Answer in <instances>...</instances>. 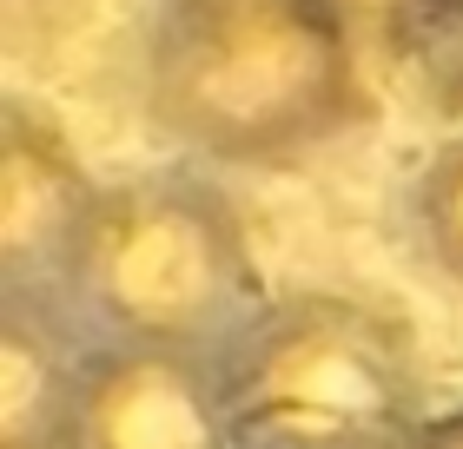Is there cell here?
<instances>
[{
	"mask_svg": "<svg viewBox=\"0 0 463 449\" xmlns=\"http://www.w3.org/2000/svg\"><path fill=\"white\" fill-rule=\"evenodd\" d=\"M146 119L199 165L271 173L377 113V67L338 0H159Z\"/></svg>",
	"mask_w": 463,
	"mask_h": 449,
	"instance_id": "1",
	"label": "cell"
},
{
	"mask_svg": "<svg viewBox=\"0 0 463 449\" xmlns=\"http://www.w3.org/2000/svg\"><path fill=\"white\" fill-rule=\"evenodd\" d=\"M271 304L232 192L199 165L107 179L67 311L99 344L225 357Z\"/></svg>",
	"mask_w": 463,
	"mask_h": 449,
	"instance_id": "2",
	"label": "cell"
},
{
	"mask_svg": "<svg viewBox=\"0 0 463 449\" xmlns=\"http://www.w3.org/2000/svg\"><path fill=\"white\" fill-rule=\"evenodd\" d=\"M239 449H411L437 410L417 331L357 291H291L225 357Z\"/></svg>",
	"mask_w": 463,
	"mask_h": 449,
	"instance_id": "3",
	"label": "cell"
},
{
	"mask_svg": "<svg viewBox=\"0 0 463 449\" xmlns=\"http://www.w3.org/2000/svg\"><path fill=\"white\" fill-rule=\"evenodd\" d=\"M107 179L73 133L27 99L0 106V297H60L87 251Z\"/></svg>",
	"mask_w": 463,
	"mask_h": 449,
	"instance_id": "4",
	"label": "cell"
},
{
	"mask_svg": "<svg viewBox=\"0 0 463 449\" xmlns=\"http://www.w3.org/2000/svg\"><path fill=\"white\" fill-rule=\"evenodd\" d=\"M73 449H239L225 363L193 351L99 344Z\"/></svg>",
	"mask_w": 463,
	"mask_h": 449,
	"instance_id": "5",
	"label": "cell"
},
{
	"mask_svg": "<svg viewBox=\"0 0 463 449\" xmlns=\"http://www.w3.org/2000/svg\"><path fill=\"white\" fill-rule=\"evenodd\" d=\"M99 337L60 297H0V449H73Z\"/></svg>",
	"mask_w": 463,
	"mask_h": 449,
	"instance_id": "6",
	"label": "cell"
},
{
	"mask_svg": "<svg viewBox=\"0 0 463 449\" xmlns=\"http://www.w3.org/2000/svg\"><path fill=\"white\" fill-rule=\"evenodd\" d=\"M371 67L397 80L417 106L463 126V0H411L371 40Z\"/></svg>",
	"mask_w": 463,
	"mask_h": 449,
	"instance_id": "7",
	"label": "cell"
},
{
	"mask_svg": "<svg viewBox=\"0 0 463 449\" xmlns=\"http://www.w3.org/2000/svg\"><path fill=\"white\" fill-rule=\"evenodd\" d=\"M411 231L424 258L463 291V126L430 145V159L411 179Z\"/></svg>",
	"mask_w": 463,
	"mask_h": 449,
	"instance_id": "8",
	"label": "cell"
},
{
	"mask_svg": "<svg viewBox=\"0 0 463 449\" xmlns=\"http://www.w3.org/2000/svg\"><path fill=\"white\" fill-rule=\"evenodd\" d=\"M411 449H463V403H444V410L424 416V430L411 436Z\"/></svg>",
	"mask_w": 463,
	"mask_h": 449,
	"instance_id": "9",
	"label": "cell"
}]
</instances>
